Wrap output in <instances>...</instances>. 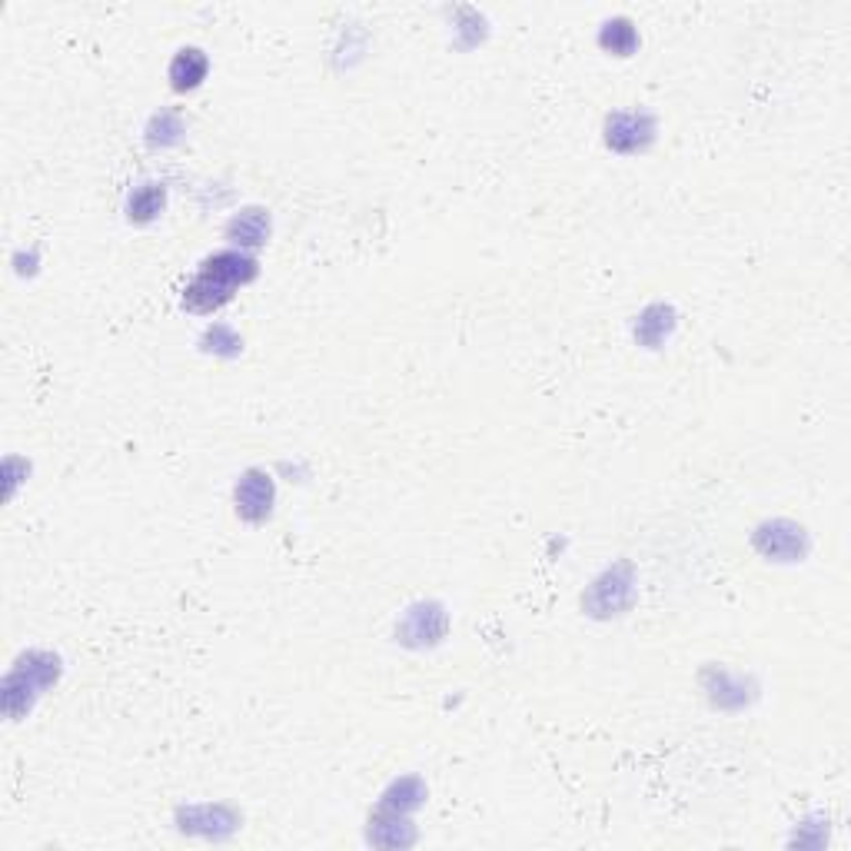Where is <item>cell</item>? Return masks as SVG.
I'll list each match as a JSON object with an SVG mask.
<instances>
[{"label": "cell", "mask_w": 851, "mask_h": 851, "mask_svg": "<svg viewBox=\"0 0 851 851\" xmlns=\"http://www.w3.org/2000/svg\"><path fill=\"white\" fill-rule=\"evenodd\" d=\"M203 343H206V350L220 353V356H237V353L243 350V340H240L230 327H224V323L209 327L206 336H203Z\"/></svg>", "instance_id": "18"}, {"label": "cell", "mask_w": 851, "mask_h": 851, "mask_svg": "<svg viewBox=\"0 0 851 851\" xmlns=\"http://www.w3.org/2000/svg\"><path fill=\"white\" fill-rule=\"evenodd\" d=\"M366 838L380 848H406L416 841V828L406 822V815L399 812H390V809H380L377 815L369 818V831Z\"/></svg>", "instance_id": "10"}, {"label": "cell", "mask_w": 851, "mask_h": 851, "mask_svg": "<svg viewBox=\"0 0 851 851\" xmlns=\"http://www.w3.org/2000/svg\"><path fill=\"white\" fill-rule=\"evenodd\" d=\"M61 675V659L50 652H27L17 659V665L4 678V712L17 722L24 712H30L34 699L43 688H50Z\"/></svg>", "instance_id": "1"}, {"label": "cell", "mask_w": 851, "mask_h": 851, "mask_svg": "<svg viewBox=\"0 0 851 851\" xmlns=\"http://www.w3.org/2000/svg\"><path fill=\"white\" fill-rule=\"evenodd\" d=\"M203 277L217 280L224 287H240V283H250L256 277V259L246 256L243 250H224V253H213L203 259Z\"/></svg>", "instance_id": "8"}, {"label": "cell", "mask_w": 851, "mask_h": 851, "mask_svg": "<svg viewBox=\"0 0 851 851\" xmlns=\"http://www.w3.org/2000/svg\"><path fill=\"white\" fill-rule=\"evenodd\" d=\"M446 628H449V615L440 602H416L406 609V615L396 628V638L409 649H426V646L443 643Z\"/></svg>", "instance_id": "4"}, {"label": "cell", "mask_w": 851, "mask_h": 851, "mask_svg": "<svg viewBox=\"0 0 851 851\" xmlns=\"http://www.w3.org/2000/svg\"><path fill=\"white\" fill-rule=\"evenodd\" d=\"M206 71H209V61H206V53L200 47H183L174 53V61H170V87L187 93V90H196L203 80H206Z\"/></svg>", "instance_id": "11"}, {"label": "cell", "mask_w": 851, "mask_h": 851, "mask_svg": "<svg viewBox=\"0 0 851 851\" xmlns=\"http://www.w3.org/2000/svg\"><path fill=\"white\" fill-rule=\"evenodd\" d=\"M599 43H602V50L615 53V58H628V53L638 47V30L628 17H612V21L602 24Z\"/></svg>", "instance_id": "16"}, {"label": "cell", "mask_w": 851, "mask_h": 851, "mask_svg": "<svg viewBox=\"0 0 851 851\" xmlns=\"http://www.w3.org/2000/svg\"><path fill=\"white\" fill-rule=\"evenodd\" d=\"M635 602V572L628 562H615L606 569L582 596V609L593 619H612L628 612Z\"/></svg>", "instance_id": "2"}, {"label": "cell", "mask_w": 851, "mask_h": 851, "mask_svg": "<svg viewBox=\"0 0 851 851\" xmlns=\"http://www.w3.org/2000/svg\"><path fill=\"white\" fill-rule=\"evenodd\" d=\"M422 802H426V785H422L416 775H406V778L393 782V785L383 791V805H380V809L409 815V812H416Z\"/></svg>", "instance_id": "15"}, {"label": "cell", "mask_w": 851, "mask_h": 851, "mask_svg": "<svg viewBox=\"0 0 851 851\" xmlns=\"http://www.w3.org/2000/svg\"><path fill=\"white\" fill-rule=\"evenodd\" d=\"M164 206H167V187L164 183H140L127 196V217L134 224H150L164 213Z\"/></svg>", "instance_id": "14"}, {"label": "cell", "mask_w": 851, "mask_h": 851, "mask_svg": "<svg viewBox=\"0 0 851 851\" xmlns=\"http://www.w3.org/2000/svg\"><path fill=\"white\" fill-rule=\"evenodd\" d=\"M230 296H233L230 287H224V283H217V280H209V277L200 274V277L183 290V306H187L190 313H213V309L227 306Z\"/></svg>", "instance_id": "13"}, {"label": "cell", "mask_w": 851, "mask_h": 851, "mask_svg": "<svg viewBox=\"0 0 851 851\" xmlns=\"http://www.w3.org/2000/svg\"><path fill=\"white\" fill-rule=\"evenodd\" d=\"M675 330V309L665 306V303H652L643 309V316H638V323H635V340L649 346V350H659L669 333Z\"/></svg>", "instance_id": "12"}, {"label": "cell", "mask_w": 851, "mask_h": 851, "mask_svg": "<svg viewBox=\"0 0 851 851\" xmlns=\"http://www.w3.org/2000/svg\"><path fill=\"white\" fill-rule=\"evenodd\" d=\"M183 134H187V127H183V117H180L177 111H160V114L147 124V140H150V147H174V143L183 140Z\"/></svg>", "instance_id": "17"}, {"label": "cell", "mask_w": 851, "mask_h": 851, "mask_svg": "<svg viewBox=\"0 0 851 851\" xmlns=\"http://www.w3.org/2000/svg\"><path fill=\"white\" fill-rule=\"evenodd\" d=\"M227 240L240 250H256L270 240V213L259 209V206H250V209H240L237 217L227 224Z\"/></svg>", "instance_id": "9"}, {"label": "cell", "mask_w": 851, "mask_h": 851, "mask_svg": "<svg viewBox=\"0 0 851 851\" xmlns=\"http://www.w3.org/2000/svg\"><path fill=\"white\" fill-rule=\"evenodd\" d=\"M752 546L772 559V562H798L809 556V532L805 525H798L791 519H772V522H762L752 536Z\"/></svg>", "instance_id": "3"}, {"label": "cell", "mask_w": 851, "mask_h": 851, "mask_svg": "<svg viewBox=\"0 0 851 851\" xmlns=\"http://www.w3.org/2000/svg\"><path fill=\"white\" fill-rule=\"evenodd\" d=\"M656 140V117L646 111H619L606 120V143L615 153H638Z\"/></svg>", "instance_id": "5"}, {"label": "cell", "mask_w": 851, "mask_h": 851, "mask_svg": "<svg viewBox=\"0 0 851 851\" xmlns=\"http://www.w3.org/2000/svg\"><path fill=\"white\" fill-rule=\"evenodd\" d=\"M180 831L200 835V838H227L240 828V815L227 805H190L177 812Z\"/></svg>", "instance_id": "7"}, {"label": "cell", "mask_w": 851, "mask_h": 851, "mask_svg": "<svg viewBox=\"0 0 851 851\" xmlns=\"http://www.w3.org/2000/svg\"><path fill=\"white\" fill-rule=\"evenodd\" d=\"M274 499H277L274 475H270V472H263V469H246V472L240 475L237 490H233L237 512H240L246 522H263V519H270V512H274Z\"/></svg>", "instance_id": "6"}]
</instances>
